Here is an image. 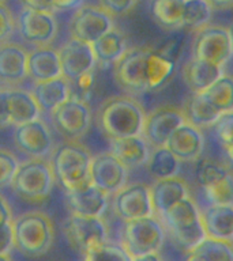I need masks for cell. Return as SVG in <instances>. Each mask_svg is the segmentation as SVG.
Instances as JSON below:
<instances>
[{
  "instance_id": "cell-1",
  "label": "cell",
  "mask_w": 233,
  "mask_h": 261,
  "mask_svg": "<svg viewBox=\"0 0 233 261\" xmlns=\"http://www.w3.org/2000/svg\"><path fill=\"white\" fill-rule=\"evenodd\" d=\"M146 113L136 99L128 95L106 98L97 110V125L108 139L142 135Z\"/></svg>"
},
{
  "instance_id": "cell-2",
  "label": "cell",
  "mask_w": 233,
  "mask_h": 261,
  "mask_svg": "<svg viewBox=\"0 0 233 261\" xmlns=\"http://www.w3.org/2000/svg\"><path fill=\"white\" fill-rule=\"evenodd\" d=\"M15 248L25 256H42L55 242V226L48 214L29 211L12 219Z\"/></svg>"
},
{
  "instance_id": "cell-3",
  "label": "cell",
  "mask_w": 233,
  "mask_h": 261,
  "mask_svg": "<svg viewBox=\"0 0 233 261\" xmlns=\"http://www.w3.org/2000/svg\"><path fill=\"white\" fill-rule=\"evenodd\" d=\"M93 155L79 140H65L53 151L52 163L56 182L64 191L83 187L90 179V165Z\"/></svg>"
},
{
  "instance_id": "cell-4",
  "label": "cell",
  "mask_w": 233,
  "mask_h": 261,
  "mask_svg": "<svg viewBox=\"0 0 233 261\" xmlns=\"http://www.w3.org/2000/svg\"><path fill=\"white\" fill-rule=\"evenodd\" d=\"M165 230L169 231L172 240L185 252L191 250L206 237L200 208L191 196L173 204L164 215L158 216Z\"/></svg>"
},
{
  "instance_id": "cell-5",
  "label": "cell",
  "mask_w": 233,
  "mask_h": 261,
  "mask_svg": "<svg viewBox=\"0 0 233 261\" xmlns=\"http://www.w3.org/2000/svg\"><path fill=\"white\" fill-rule=\"evenodd\" d=\"M56 177L51 161L45 158H30L19 163L12 179V191L29 203H41L49 197Z\"/></svg>"
},
{
  "instance_id": "cell-6",
  "label": "cell",
  "mask_w": 233,
  "mask_h": 261,
  "mask_svg": "<svg viewBox=\"0 0 233 261\" xmlns=\"http://www.w3.org/2000/svg\"><path fill=\"white\" fill-rule=\"evenodd\" d=\"M165 242V227L158 216L150 215L124 222L122 245L131 261H141L143 256L159 253Z\"/></svg>"
},
{
  "instance_id": "cell-7",
  "label": "cell",
  "mask_w": 233,
  "mask_h": 261,
  "mask_svg": "<svg viewBox=\"0 0 233 261\" xmlns=\"http://www.w3.org/2000/svg\"><path fill=\"white\" fill-rule=\"evenodd\" d=\"M53 126L65 140H79L91 124V109L85 99L71 94L64 102L51 110Z\"/></svg>"
},
{
  "instance_id": "cell-8",
  "label": "cell",
  "mask_w": 233,
  "mask_h": 261,
  "mask_svg": "<svg viewBox=\"0 0 233 261\" xmlns=\"http://www.w3.org/2000/svg\"><path fill=\"white\" fill-rule=\"evenodd\" d=\"M63 230L69 246L83 256L91 249L108 241V226L102 216L71 214L65 220Z\"/></svg>"
},
{
  "instance_id": "cell-9",
  "label": "cell",
  "mask_w": 233,
  "mask_h": 261,
  "mask_svg": "<svg viewBox=\"0 0 233 261\" xmlns=\"http://www.w3.org/2000/svg\"><path fill=\"white\" fill-rule=\"evenodd\" d=\"M233 56L230 30L222 26H204L196 30L192 57L224 67Z\"/></svg>"
},
{
  "instance_id": "cell-10",
  "label": "cell",
  "mask_w": 233,
  "mask_h": 261,
  "mask_svg": "<svg viewBox=\"0 0 233 261\" xmlns=\"http://www.w3.org/2000/svg\"><path fill=\"white\" fill-rule=\"evenodd\" d=\"M113 28V15L101 6L82 4L75 10L69 22L71 37L87 44H93Z\"/></svg>"
},
{
  "instance_id": "cell-11",
  "label": "cell",
  "mask_w": 233,
  "mask_h": 261,
  "mask_svg": "<svg viewBox=\"0 0 233 261\" xmlns=\"http://www.w3.org/2000/svg\"><path fill=\"white\" fill-rule=\"evenodd\" d=\"M150 48L127 49L113 64L114 81L128 93L141 94L147 90L146 61Z\"/></svg>"
},
{
  "instance_id": "cell-12",
  "label": "cell",
  "mask_w": 233,
  "mask_h": 261,
  "mask_svg": "<svg viewBox=\"0 0 233 261\" xmlns=\"http://www.w3.org/2000/svg\"><path fill=\"white\" fill-rule=\"evenodd\" d=\"M112 196H113L112 199L113 212L124 222L154 215L150 197V187H147L146 184L136 182L130 185L126 184Z\"/></svg>"
},
{
  "instance_id": "cell-13",
  "label": "cell",
  "mask_w": 233,
  "mask_h": 261,
  "mask_svg": "<svg viewBox=\"0 0 233 261\" xmlns=\"http://www.w3.org/2000/svg\"><path fill=\"white\" fill-rule=\"evenodd\" d=\"M14 144L30 158H45L53 151L52 132L40 117L15 125Z\"/></svg>"
},
{
  "instance_id": "cell-14",
  "label": "cell",
  "mask_w": 233,
  "mask_h": 261,
  "mask_svg": "<svg viewBox=\"0 0 233 261\" xmlns=\"http://www.w3.org/2000/svg\"><path fill=\"white\" fill-rule=\"evenodd\" d=\"M185 121L187 118L184 116L183 109L169 105L158 106L145 117L143 138L151 147L165 146L176 128H179Z\"/></svg>"
},
{
  "instance_id": "cell-15",
  "label": "cell",
  "mask_w": 233,
  "mask_h": 261,
  "mask_svg": "<svg viewBox=\"0 0 233 261\" xmlns=\"http://www.w3.org/2000/svg\"><path fill=\"white\" fill-rule=\"evenodd\" d=\"M18 26L20 37L36 46L49 45L56 38L57 22L53 11L25 7L18 18Z\"/></svg>"
},
{
  "instance_id": "cell-16",
  "label": "cell",
  "mask_w": 233,
  "mask_h": 261,
  "mask_svg": "<svg viewBox=\"0 0 233 261\" xmlns=\"http://www.w3.org/2000/svg\"><path fill=\"white\" fill-rule=\"evenodd\" d=\"M90 179L102 191L112 196L127 184L128 167L110 151H105L91 158Z\"/></svg>"
},
{
  "instance_id": "cell-17",
  "label": "cell",
  "mask_w": 233,
  "mask_h": 261,
  "mask_svg": "<svg viewBox=\"0 0 233 261\" xmlns=\"http://www.w3.org/2000/svg\"><path fill=\"white\" fill-rule=\"evenodd\" d=\"M59 55L63 76L69 83H74L83 75L91 72L97 65L91 44L73 37L59 49Z\"/></svg>"
},
{
  "instance_id": "cell-18",
  "label": "cell",
  "mask_w": 233,
  "mask_h": 261,
  "mask_svg": "<svg viewBox=\"0 0 233 261\" xmlns=\"http://www.w3.org/2000/svg\"><path fill=\"white\" fill-rule=\"evenodd\" d=\"M165 146L181 161L195 162L202 156L204 148V136L202 128L191 122H183L168 139Z\"/></svg>"
},
{
  "instance_id": "cell-19",
  "label": "cell",
  "mask_w": 233,
  "mask_h": 261,
  "mask_svg": "<svg viewBox=\"0 0 233 261\" xmlns=\"http://www.w3.org/2000/svg\"><path fill=\"white\" fill-rule=\"evenodd\" d=\"M65 199L71 214L102 216L108 207L109 195L98 188L93 181H89L83 187L65 191Z\"/></svg>"
},
{
  "instance_id": "cell-20",
  "label": "cell",
  "mask_w": 233,
  "mask_h": 261,
  "mask_svg": "<svg viewBox=\"0 0 233 261\" xmlns=\"http://www.w3.org/2000/svg\"><path fill=\"white\" fill-rule=\"evenodd\" d=\"M28 50L14 42L0 45V83L7 87L20 85L28 73Z\"/></svg>"
},
{
  "instance_id": "cell-21",
  "label": "cell",
  "mask_w": 233,
  "mask_h": 261,
  "mask_svg": "<svg viewBox=\"0 0 233 261\" xmlns=\"http://www.w3.org/2000/svg\"><path fill=\"white\" fill-rule=\"evenodd\" d=\"M188 196H190L188 184L179 175L155 179L154 184L150 187L151 204L155 216L164 215L173 204Z\"/></svg>"
},
{
  "instance_id": "cell-22",
  "label": "cell",
  "mask_w": 233,
  "mask_h": 261,
  "mask_svg": "<svg viewBox=\"0 0 233 261\" xmlns=\"http://www.w3.org/2000/svg\"><path fill=\"white\" fill-rule=\"evenodd\" d=\"M28 73L34 82L63 76L59 49L42 45L30 50L28 53Z\"/></svg>"
},
{
  "instance_id": "cell-23",
  "label": "cell",
  "mask_w": 233,
  "mask_h": 261,
  "mask_svg": "<svg viewBox=\"0 0 233 261\" xmlns=\"http://www.w3.org/2000/svg\"><path fill=\"white\" fill-rule=\"evenodd\" d=\"M109 151L127 167L135 169L145 165L150 155L151 146L143 135L109 139Z\"/></svg>"
},
{
  "instance_id": "cell-24",
  "label": "cell",
  "mask_w": 233,
  "mask_h": 261,
  "mask_svg": "<svg viewBox=\"0 0 233 261\" xmlns=\"http://www.w3.org/2000/svg\"><path fill=\"white\" fill-rule=\"evenodd\" d=\"M200 219L206 236L233 241L232 204H210L200 211Z\"/></svg>"
},
{
  "instance_id": "cell-25",
  "label": "cell",
  "mask_w": 233,
  "mask_h": 261,
  "mask_svg": "<svg viewBox=\"0 0 233 261\" xmlns=\"http://www.w3.org/2000/svg\"><path fill=\"white\" fill-rule=\"evenodd\" d=\"M224 73L222 65L192 57L183 67V81L192 93H202Z\"/></svg>"
},
{
  "instance_id": "cell-26",
  "label": "cell",
  "mask_w": 233,
  "mask_h": 261,
  "mask_svg": "<svg viewBox=\"0 0 233 261\" xmlns=\"http://www.w3.org/2000/svg\"><path fill=\"white\" fill-rule=\"evenodd\" d=\"M96 64L101 68L113 67V64L127 50V40L119 29H110L104 36L91 44Z\"/></svg>"
},
{
  "instance_id": "cell-27",
  "label": "cell",
  "mask_w": 233,
  "mask_h": 261,
  "mask_svg": "<svg viewBox=\"0 0 233 261\" xmlns=\"http://www.w3.org/2000/svg\"><path fill=\"white\" fill-rule=\"evenodd\" d=\"M7 109L11 125L32 121L40 117L41 113L34 95L20 89H7Z\"/></svg>"
},
{
  "instance_id": "cell-28",
  "label": "cell",
  "mask_w": 233,
  "mask_h": 261,
  "mask_svg": "<svg viewBox=\"0 0 233 261\" xmlns=\"http://www.w3.org/2000/svg\"><path fill=\"white\" fill-rule=\"evenodd\" d=\"M32 94L41 110L51 112L71 95V83L64 76L44 82H34Z\"/></svg>"
},
{
  "instance_id": "cell-29",
  "label": "cell",
  "mask_w": 233,
  "mask_h": 261,
  "mask_svg": "<svg viewBox=\"0 0 233 261\" xmlns=\"http://www.w3.org/2000/svg\"><path fill=\"white\" fill-rule=\"evenodd\" d=\"M187 253V258L192 261H232L233 241L206 236L199 244Z\"/></svg>"
},
{
  "instance_id": "cell-30",
  "label": "cell",
  "mask_w": 233,
  "mask_h": 261,
  "mask_svg": "<svg viewBox=\"0 0 233 261\" xmlns=\"http://www.w3.org/2000/svg\"><path fill=\"white\" fill-rule=\"evenodd\" d=\"M146 169L154 179L168 178L179 175L181 161L167 146L151 147L146 161Z\"/></svg>"
},
{
  "instance_id": "cell-31",
  "label": "cell",
  "mask_w": 233,
  "mask_h": 261,
  "mask_svg": "<svg viewBox=\"0 0 233 261\" xmlns=\"http://www.w3.org/2000/svg\"><path fill=\"white\" fill-rule=\"evenodd\" d=\"M176 69V63L150 48L146 61L147 90H158L171 81Z\"/></svg>"
},
{
  "instance_id": "cell-32",
  "label": "cell",
  "mask_w": 233,
  "mask_h": 261,
  "mask_svg": "<svg viewBox=\"0 0 233 261\" xmlns=\"http://www.w3.org/2000/svg\"><path fill=\"white\" fill-rule=\"evenodd\" d=\"M184 116L188 122L199 128H210L214 125L221 112L207 101L203 93H192L183 108Z\"/></svg>"
},
{
  "instance_id": "cell-33",
  "label": "cell",
  "mask_w": 233,
  "mask_h": 261,
  "mask_svg": "<svg viewBox=\"0 0 233 261\" xmlns=\"http://www.w3.org/2000/svg\"><path fill=\"white\" fill-rule=\"evenodd\" d=\"M185 0H150V12L159 26L169 30L183 28Z\"/></svg>"
},
{
  "instance_id": "cell-34",
  "label": "cell",
  "mask_w": 233,
  "mask_h": 261,
  "mask_svg": "<svg viewBox=\"0 0 233 261\" xmlns=\"http://www.w3.org/2000/svg\"><path fill=\"white\" fill-rule=\"evenodd\" d=\"M207 101L221 113L233 110V76L222 73L212 86L202 91Z\"/></svg>"
},
{
  "instance_id": "cell-35",
  "label": "cell",
  "mask_w": 233,
  "mask_h": 261,
  "mask_svg": "<svg viewBox=\"0 0 233 261\" xmlns=\"http://www.w3.org/2000/svg\"><path fill=\"white\" fill-rule=\"evenodd\" d=\"M214 8L207 0H185L183 11V28L199 30L207 26L213 16Z\"/></svg>"
},
{
  "instance_id": "cell-36",
  "label": "cell",
  "mask_w": 233,
  "mask_h": 261,
  "mask_svg": "<svg viewBox=\"0 0 233 261\" xmlns=\"http://www.w3.org/2000/svg\"><path fill=\"white\" fill-rule=\"evenodd\" d=\"M206 199L210 204H232L233 205V173L217 179L216 182L202 188Z\"/></svg>"
},
{
  "instance_id": "cell-37",
  "label": "cell",
  "mask_w": 233,
  "mask_h": 261,
  "mask_svg": "<svg viewBox=\"0 0 233 261\" xmlns=\"http://www.w3.org/2000/svg\"><path fill=\"white\" fill-rule=\"evenodd\" d=\"M86 260L97 261V260H124L131 261V257L128 254L124 246L122 244H110V242H104L98 245L90 252H87L83 256Z\"/></svg>"
},
{
  "instance_id": "cell-38",
  "label": "cell",
  "mask_w": 233,
  "mask_h": 261,
  "mask_svg": "<svg viewBox=\"0 0 233 261\" xmlns=\"http://www.w3.org/2000/svg\"><path fill=\"white\" fill-rule=\"evenodd\" d=\"M214 134H216L218 142L224 148L233 144V110L224 112L217 118V121L213 125Z\"/></svg>"
},
{
  "instance_id": "cell-39",
  "label": "cell",
  "mask_w": 233,
  "mask_h": 261,
  "mask_svg": "<svg viewBox=\"0 0 233 261\" xmlns=\"http://www.w3.org/2000/svg\"><path fill=\"white\" fill-rule=\"evenodd\" d=\"M19 163L18 158L11 151L0 150V187L11 185Z\"/></svg>"
},
{
  "instance_id": "cell-40",
  "label": "cell",
  "mask_w": 233,
  "mask_h": 261,
  "mask_svg": "<svg viewBox=\"0 0 233 261\" xmlns=\"http://www.w3.org/2000/svg\"><path fill=\"white\" fill-rule=\"evenodd\" d=\"M184 45H185V36L183 33H173L171 36H168L155 50H158L161 55L177 63L183 52Z\"/></svg>"
},
{
  "instance_id": "cell-41",
  "label": "cell",
  "mask_w": 233,
  "mask_h": 261,
  "mask_svg": "<svg viewBox=\"0 0 233 261\" xmlns=\"http://www.w3.org/2000/svg\"><path fill=\"white\" fill-rule=\"evenodd\" d=\"M15 30V19L10 8L0 3V44H3L12 36Z\"/></svg>"
},
{
  "instance_id": "cell-42",
  "label": "cell",
  "mask_w": 233,
  "mask_h": 261,
  "mask_svg": "<svg viewBox=\"0 0 233 261\" xmlns=\"http://www.w3.org/2000/svg\"><path fill=\"white\" fill-rule=\"evenodd\" d=\"M15 248L14 244V232L11 223L0 226V260H10L11 250Z\"/></svg>"
},
{
  "instance_id": "cell-43",
  "label": "cell",
  "mask_w": 233,
  "mask_h": 261,
  "mask_svg": "<svg viewBox=\"0 0 233 261\" xmlns=\"http://www.w3.org/2000/svg\"><path fill=\"white\" fill-rule=\"evenodd\" d=\"M138 0H100V6L113 16L126 15L135 7Z\"/></svg>"
},
{
  "instance_id": "cell-44",
  "label": "cell",
  "mask_w": 233,
  "mask_h": 261,
  "mask_svg": "<svg viewBox=\"0 0 233 261\" xmlns=\"http://www.w3.org/2000/svg\"><path fill=\"white\" fill-rule=\"evenodd\" d=\"M11 125L7 109V89H0V128Z\"/></svg>"
},
{
  "instance_id": "cell-45",
  "label": "cell",
  "mask_w": 233,
  "mask_h": 261,
  "mask_svg": "<svg viewBox=\"0 0 233 261\" xmlns=\"http://www.w3.org/2000/svg\"><path fill=\"white\" fill-rule=\"evenodd\" d=\"M53 11H68V10H77L85 4V0H52Z\"/></svg>"
},
{
  "instance_id": "cell-46",
  "label": "cell",
  "mask_w": 233,
  "mask_h": 261,
  "mask_svg": "<svg viewBox=\"0 0 233 261\" xmlns=\"http://www.w3.org/2000/svg\"><path fill=\"white\" fill-rule=\"evenodd\" d=\"M12 219H14V216H12L11 207L6 197L0 193V226L11 223Z\"/></svg>"
},
{
  "instance_id": "cell-47",
  "label": "cell",
  "mask_w": 233,
  "mask_h": 261,
  "mask_svg": "<svg viewBox=\"0 0 233 261\" xmlns=\"http://www.w3.org/2000/svg\"><path fill=\"white\" fill-rule=\"evenodd\" d=\"M26 8H34V10H45V11H53L52 0H20Z\"/></svg>"
},
{
  "instance_id": "cell-48",
  "label": "cell",
  "mask_w": 233,
  "mask_h": 261,
  "mask_svg": "<svg viewBox=\"0 0 233 261\" xmlns=\"http://www.w3.org/2000/svg\"><path fill=\"white\" fill-rule=\"evenodd\" d=\"M214 10H229L233 8V0H207Z\"/></svg>"
},
{
  "instance_id": "cell-49",
  "label": "cell",
  "mask_w": 233,
  "mask_h": 261,
  "mask_svg": "<svg viewBox=\"0 0 233 261\" xmlns=\"http://www.w3.org/2000/svg\"><path fill=\"white\" fill-rule=\"evenodd\" d=\"M224 150H225V152L228 154L229 159H230V161H232V162H233V144H232V146L226 147V148H224Z\"/></svg>"
},
{
  "instance_id": "cell-50",
  "label": "cell",
  "mask_w": 233,
  "mask_h": 261,
  "mask_svg": "<svg viewBox=\"0 0 233 261\" xmlns=\"http://www.w3.org/2000/svg\"><path fill=\"white\" fill-rule=\"evenodd\" d=\"M229 30H230V36H232V44H233V26L229 29Z\"/></svg>"
},
{
  "instance_id": "cell-51",
  "label": "cell",
  "mask_w": 233,
  "mask_h": 261,
  "mask_svg": "<svg viewBox=\"0 0 233 261\" xmlns=\"http://www.w3.org/2000/svg\"><path fill=\"white\" fill-rule=\"evenodd\" d=\"M4 2H6V0H0V3H4Z\"/></svg>"
}]
</instances>
